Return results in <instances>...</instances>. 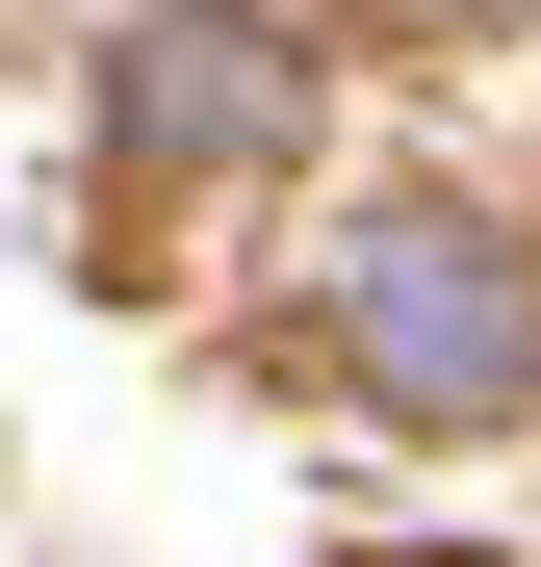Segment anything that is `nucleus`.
Listing matches in <instances>:
<instances>
[{
  "instance_id": "f257e3e1",
  "label": "nucleus",
  "mask_w": 541,
  "mask_h": 567,
  "mask_svg": "<svg viewBox=\"0 0 541 567\" xmlns=\"http://www.w3.org/2000/svg\"><path fill=\"white\" fill-rule=\"evenodd\" d=\"M335 361L387 413H516L541 388V258L490 207H361L335 233Z\"/></svg>"
},
{
  "instance_id": "f03ea898",
  "label": "nucleus",
  "mask_w": 541,
  "mask_h": 567,
  "mask_svg": "<svg viewBox=\"0 0 541 567\" xmlns=\"http://www.w3.org/2000/svg\"><path fill=\"white\" fill-rule=\"evenodd\" d=\"M258 130H284V52L258 27H207V0L129 27V155H258Z\"/></svg>"
},
{
  "instance_id": "7ed1b4c3",
  "label": "nucleus",
  "mask_w": 541,
  "mask_h": 567,
  "mask_svg": "<svg viewBox=\"0 0 541 567\" xmlns=\"http://www.w3.org/2000/svg\"><path fill=\"white\" fill-rule=\"evenodd\" d=\"M387 27H413V52H516V0H387Z\"/></svg>"
}]
</instances>
